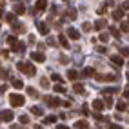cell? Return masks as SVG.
<instances>
[{
	"mask_svg": "<svg viewBox=\"0 0 129 129\" xmlns=\"http://www.w3.org/2000/svg\"><path fill=\"white\" fill-rule=\"evenodd\" d=\"M16 67H18V71H22V73H25V75H29V76L37 75L35 66L29 64V62H18V64H16Z\"/></svg>",
	"mask_w": 129,
	"mask_h": 129,
	"instance_id": "6da1fadb",
	"label": "cell"
},
{
	"mask_svg": "<svg viewBox=\"0 0 129 129\" xmlns=\"http://www.w3.org/2000/svg\"><path fill=\"white\" fill-rule=\"evenodd\" d=\"M24 102H25V98L22 96V94H16V93H11L9 94V104L13 107H22Z\"/></svg>",
	"mask_w": 129,
	"mask_h": 129,
	"instance_id": "7a4b0ae2",
	"label": "cell"
},
{
	"mask_svg": "<svg viewBox=\"0 0 129 129\" xmlns=\"http://www.w3.org/2000/svg\"><path fill=\"white\" fill-rule=\"evenodd\" d=\"M9 46H11V49L15 51V53H24V51H25V44L20 42V40H13Z\"/></svg>",
	"mask_w": 129,
	"mask_h": 129,
	"instance_id": "3957f363",
	"label": "cell"
},
{
	"mask_svg": "<svg viewBox=\"0 0 129 129\" xmlns=\"http://www.w3.org/2000/svg\"><path fill=\"white\" fill-rule=\"evenodd\" d=\"M35 24H37V29L40 31V35H47V33H49V27H47V24H46V22L37 20Z\"/></svg>",
	"mask_w": 129,
	"mask_h": 129,
	"instance_id": "277c9868",
	"label": "cell"
},
{
	"mask_svg": "<svg viewBox=\"0 0 129 129\" xmlns=\"http://www.w3.org/2000/svg\"><path fill=\"white\" fill-rule=\"evenodd\" d=\"M31 58L35 60V62H46V55L42 53V51H33V53H31Z\"/></svg>",
	"mask_w": 129,
	"mask_h": 129,
	"instance_id": "5b68a950",
	"label": "cell"
},
{
	"mask_svg": "<svg viewBox=\"0 0 129 129\" xmlns=\"http://www.w3.org/2000/svg\"><path fill=\"white\" fill-rule=\"evenodd\" d=\"M96 80L98 82H115L116 76L115 75H96Z\"/></svg>",
	"mask_w": 129,
	"mask_h": 129,
	"instance_id": "8992f818",
	"label": "cell"
},
{
	"mask_svg": "<svg viewBox=\"0 0 129 129\" xmlns=\"http://www.w3.org/2000/svg\"><path fill=\"white\" fill-rule=\"evenodd\" d=\"M67 37L73 38V40H78V38H80V33L76 31L75 27H69V29H67Z\"/></svg>",
	"mask_w": 129,
	"mask_h": 129,
	"instance_id": "52a82bcc",
	"label": "cell"
},
{
	"mask_svg": "<svg viewBox=\"0 0 129 129\" xmlns=\"http://www.w3.org/2000/svg\"><path fill=\"white\" fill-rule=\"evenodd\" d=\"M15 118V115H13V111H2V120H4V122H11V120Z\"/></svg>",
	"mask_w": 129,
	"mask_h": 129,
	"instance_id": "ba28073f",
	"label": "cell"
},
{
	"mask_svg": "<svg viewBox=\"0 0 129 129\" xmlns=\"http://www.w3.org/2000/svg\"><path fill=\"white\" fill-rule=\"evenodd\" d=\"M106 25H107V22H106L104 18H100V20L94 22V29H96V31H102V29L106 27Z\"/></svg>",
	"mask_w": 129,
	"mask_h": 129,
	"instance_id": "9c48e42d",
	"label": "cell"
},
{
	"mask_svg": "<svg viewBox=\"0 0 129 129\" xmlns=\"http://www.w3.org/2000/svg\"><path fill=\"white\" fill-rule=\"evenodd\" d=\"M111 62H113L115 66L120 67V66H124V58H122V56H118V55H113V56H111Z\"/></svg>",
	"mask_w": 129,
	"mask_h": 129,
	"instance_id": "30bf717a",
	"label": "cell"
},
{
	"mask_svg": "<svg viewBox=\"0 0 129 129\" xmlns=\"http://www.w3.org/2000/svg\"><path fill=\"white\" fill-rule=\"evenodd\" d=\"M93 107H94L96 113H100V111L104 109V100H94V102H93Z\"/></svg>",
	"mask_w": 129,
	"mask_h": 129,
	"instance_id": "8fae6325",
	"label": "cell"
},
{
	"mask_svg": "<svg viewBox=\"0 0 129 129\" xmlns=\"http://www.w3.org/2000/svg\"><path fill=\"white\" fill-rule=\"evenodd\" d=\"M73 91H75L76 94H85V87H84L82 84H75V85H73Z\"/></svg>",
	"mask_w": 129,
	"mask_h": 129,
	"instance_id": "7c38bea8",
	"label": "cell"
},
{
	"mask_svg": "<svg viewBox=\"0 0 129 129\" xmlns=\"http://www.w3.org/2000/svg\"><path fill=\"white\" fill-rule=\"evenodd\" d=\"M47 7V2L46 0H37V4H35V9H38V11H44Z\"/></svg>",
	"mask_w": 129,
	"mask_h": 129,
	"instance_id": "4fadbf2b",
	"label": "cell"
},
{
	"mask_svg": "<svg viewBox=\"0 0 129 129\" xmlns=\"http://www.w3.org/2000/svg\"><path fill=\"white\" fill-rule=\"evenodd\" d=\"M13 11H15V15H24L25 13V7L22 4H16V6H13Z\"/></svg>",
	"mask_w": 129,
	"mask_h": 129,
	"instance_id": "5bb4252c",
	"label": "cell"
},
{
	"mask_svg": "<svg viewBox=\"0 0 129 129\" xmlns=\"http://www.w3.org/2000/svg\"><path fill=\"white\" fill-rule=\"evenodd\" d=\"M46 102L49 106H62V102H60L58 98H51V96H46Z\"/></svg>",
	"mask_w": 129,
	"mask_h": 129,
	"instance_id": "9a60e30c",
	"label": "cell"
},
{
	"mask_svg": "<svg viewBox=\"0 0 129 129\" xmlns=\"http://www.w3.org/2000/svg\"><path fill=\"white\" fill-rule=\"evenodd\" d=\"M66 18H69V20H75L76 18V11L73 9V7H69V9L66 11Z\"/></svg>",
	"mask_w": 129,
	"mask_h": 129,
	"instance_id": "2e32d148",
	"label": "cell"
},
{
	"mask_svg": "<svg viewBox=\"0 0 129 129\" xmlns=\"http://www.w3.org/2000/svg\"><path fill=\"white\" fill-rule=\"evenodd\" d=\"M31 113L35 115V116H42V115H44V109H42V107H37V106H33V107H31Z\"/></svg>",
	"mask_w": 129,
	"mask_h": 129,
	"instance_id": "e0dca14e",
	"label": "cell"
},
{
	"mask_svg": "<svg viewBox=\"0 0 129 129\" xmlns=\"http://www.w3.org/2000/svg\"><path fill=\"white\" fill-rule=\"evenodd\" d=\"M58 42H60V46H62V47H69V42H67V38L64 37V35H58Z\"/></svg>",
	"mask_w": 129,
	"mask_h": 129,
	"instance_id": "ac0fdd59",
	"label": "cell"
},
{
	"mask_svg": "<svg viewBox=\"0 0 129 129\" xmlns=\"http://www.w3.org/2000/svg\"><path fill=\"white\" fill-rule=\"evenodd\" d=\"M75 127H76V129H89V124L85 122V120H80V122L75 124Z\"/></svg>",
	"mask_w": 129,
	"mask_h": 129,
	"instance_id": "d6986e66",
	"label": "cell"
},
{
	"mask_svg": "<svg viewBox=\"0 0 129 129\" xmlns=\"http://www.w3.org/2000/svg\"><path fill=\"white\" fill-rule=\"evenodd\" d=\"M67 78H69V80H78V73H76L75 69H71V71H67Z\"/></svg>",
	"mask_w": 129,
	"mask_h": 129,
	"instance_id": "ffe728a7",
	"label": "cell"
},
{
	"mask_svg": "<svg viewBox=\"0 0 129 129\" xmlns=\"http://www.w3.org/2000/svg\"><path fill=\"white\" fill-rule=\"evenodd\" d=\"M55 122H56V116H53V115H51V116H46V118H44V124H47V125L55 124Z\"/></svg>",
	"mask_w": 129,
	"mask_h": 129,
	"instance_id": "44dd1931",
	"label": "cell"
},
{
	"mask_svg": "<svg viewBox=\"0 0 129 129\" xmlns=\"http://www.w3.org/2000/svg\"><path fill=\"white\" fill-rule=\"evenodd\" d=\"M122 16H124V11H122V9H116V11H113V18H115V20H120Z\"/></svg>",
	"mask_w": 129,
	"mask_h": 129,
	"instance_id": "7402d4cb",
	"label": "cell"
},
{
	"mask_svg": "<svg viewBox=\"0 0 129 129\" xmlns=\"http://www.w3.org/2000/svg\"><path fill=\"white\" fill-rule=\"evenodd\" d=\"M82 75L84 76H93L94 75V69H93V67H85V69L82 71Z\"/></svg>",
	"mask_w": 129,
	"mask_h": 129,
	"instance_id": "603a6c76",
	"label": "cell"
},
{
	"mask_svg": "<svg viewBox=\"0 0 129 129\" xmlns=\"http://www.w3.org/2000/svg\"><path fill=\"white\" fill-rule=\"evenodd\" d=\"M116 91H118L116 87H106L102 93H104V94H107V96H111V94H113V93H116Z\"/></svg>",
	"mask_w": 129,
	"mask_h": 129,
	"instance_id": "cb8c5ba5",
	"label": "cell"
},
{
	"mask_svg": "<svg viewBox=\"0 0 129 129\" xmlns=\"http://www.w3.org/2000/svg\"><path fill=\"white\" fill-rule=\"evenodd\" d=\"M6 22L7 24H15V13H7L6 15Z\"/></svg>",
	"mask_w": 129,
	"mask_h": 129,
	"instance_id": "d4e9b609",
	"label": "cell"
},
{
	"mask_svg": "<svg viewBox=\"0 0 129 129\" xmlns=\"http://www.w3.org/2000/svg\"><path fill=\"white\" fill-rule=\"evenodd\" d=\"M109 33H111V35H113L115 38H120V37H122V35H120V29H116V27H111Z\"/></svg>",
	"mask_w": 129,
	"mask_h": 129,
	"instance_id": "484cf974",
	"label": "cell"
},
{
	"mask_svg": "<svg viewBox=\"0 0 129 129\" xmlns=\"http://www.w3.org/2000/svg\"><path fill=\"white\" fill-rule=\"evenodd\" d=\"M13 87L15 89H22L24 87V82L22 80H13Z\"/></svg>",
	"mask_w": 129,
	"mask_h": 129,
	"instance_id": "4316f807",
	"label": "cell"
},
{
	"mask_svg": "<svg viewBox=\"0 0 129 129\" xmlns=\"http://www.w3.org/2000/svg\"><path fill=\"white\" fill-rule=\"evenodd\" d=\"M116 109H118V111H125V109H127V106H125V102H124V100H120L118 104H116Z\"/></svg>",
	"mask_w": 129,
	"mask_h": 129,
	"instance_id": "83f0119b",
	"label": "cell"
},
{
	"mask_svg": "<svg viewBox=\"0 0 129 129\" xmlns=\"http://www.w3.org/2000/svg\"><path fill=\"white\" fill-rule=\"evenodd\" d=\"M27 94H29V96H33V98H35V96L38 98V93L35 91V87H27Z\"/></svg>",
	"mask_w": 129,
	"mask_h": 129,
	"instance_id": "f1b7e54d",
	"label": "cell"
},
{
	"mask_svg": "<svg viewBox=\"0 0 129 129\" xmlns=\"http://www.w3.org/2000/svg\"><path fill=\"white\" fill-rule=\"evenodd\" d=\"M120 56H129V47H120Z\"/></svg>",
	"mask_w": 129,
	"mask_h": 129,
	"instance_id": "f546056e",
	"label": "cell"
},
{
	"mask_svg": "<svg viewBox=\"0 0 129 129\" xmlns=\"http://www.w3.org/2000/svg\"><path fill=\"white\" fill-rule=\"evenodd\" d=\"M120 31H122V33H127V31H129V24H127V22H122V25H120Z\"/></svg>",
	"mask_w": 129,
	"mask_h": 129,
	"instance_id": "4dcf8cb0",
	"label": "cell"
},
{
	"mask_svg": "<svg viewBox=\"0 0 129 129\" xmlns=\"http://www.w3.org/2000/svg\"><path fill=\"white\" fill-rule=\"evenodd\" d=\"M51 80H53V82H62L64 78H62L60 75H56V73H55V75H51Z\"/></svg>",
	"mask_w": 129,
	"mask_h": 129,
	"instance_id": "1f68e13d",
	"label": "cell"
},
{
	"mask_svg": "<svg viewBox=\"0 0 129 129\" xmlns=\"http://www.w3.org/2000/svg\"><path fill=\"white\" fill-rule=\"evenodd\" d=\"M106 11H107V4H102V6L98 7V15H104Z\"/></svg>",
	"mask_w": 129,
	"mask_h": 129,
	"instance_id": "d6a6232c",
	"label": "cell"
},
{
	"mask_svg": "<svg viewBox=\"0 0 129 129\" xmlns=\"http://www.w3.org/2000/svg\"><path fill=\"white\" fill-rule=\"evenodd\" d=\"M104 106H113V98H111V96H107V94H106V100H104Z\"/></svg>",
	"mask_w": 129,
	"mask_h": 129,
	"instance_id": "836d02e7",
	"label": "cell"
},
{
	"mask_svg": "<svg viewBox=\"0 0 129 129\" xmlns=\"http://www.w3.org/2000/svg\"><path fill=\"white\" fill-rule=\"evenodd\" d=\"M40 85L42 87H49V80L47 78H40Z\"/></svg>",
	"mask_w": 129,
	"mask_h": 129,
	"instance_id": "e575fe53",
	"label": "cell"
},
{
	"mask_svg": "<svg viewBox=\"0 0 129 129\" xmlns=\"http://www.w3.org/2000/svg\"><path fill=\"white\" fill-rule=\"evenodd\" d=\"M20 122H22V124H27V122H29V116H27V115H20Z\"/></svg>",
	"mask_w": 129,
	"mask_h": 129,
	"instance_id": "d590c367",
	"label": "cell"
},
{
	"mask_svg": "<svg viewBox=\"0 0 129 129\" xmlns=\"http://www.w3.org/2000/svg\"><path fill=\"white\" fill-rule=\"evenodd\" d=\"M55 91L56 93H66V87L64 85H55Z\"/></svg>",
	"mask_w": 129,
	"mask_h": 129,
	"instance_id": "8d00e7d4",
	"label": "cell"
},
{
	"mask_svg": "<svg viewBox=\"0 0 129 129\" xmlns=\"http://www.w3.org/2000/svg\"><path fill=\"white\" fill-rule=\"evenodd\" d=\"M100 40H102V42H107V40H109V35H107V33H102V35H100Z\"/></svg>",
	"mask_w": 129,
	"mask_h": 129,
	"instance_id": "74e56055",
	"label": "cell"
},
{
	"mask_svg": "<svg viewBox=\"0 0 129 129\" xmlns=\"http://www.w3.org/2000/svg\"><path fill=\"white\" fill-rule=\"evenodd\" d=\"M82 29H84V31H89V29H91V24H87V22H85V24L82 25Z\"/></svg>",
	"mask_w": 129,
	"mask_h": 129,
	"instance_id": "f35d334b",
	"label": "cell"
},
{
	"mask_svg": "<svg viewBox=\"0 0 129 129\" xmlns=\"http://www.w3.org/2000/svg\"><path fill=\"white\" fill-rule=\"evenodd\" d=\"M94 49H96L98 53H106V47L104 46H98V47H94Z\"/></svg>",
	"mask_w": 129,
	"mask_h": 129,
	"instance_id": "ab89813d",
	"label": "cell"
},
{
	"mask_svg": "<svg viewBox=\"0 0 129 129\" xmlns=\"http://www.w3.org/2000/svg\"><path fill=\"white\" fill-rule=\"evenodd\" d=\"M82 115H89V109H87V106H82Z\"/></svg>",
	"mask_w": 129,
	"mask_h": 129,
	"instance_id": "60d3db41",
	"label": "cell"
},
{
	"mask_svg": "<svg viewBox=\"0 0 129 129\" xmlns=\"http://www.w3.org/2000/svg\"><path fill=\"white\" fill-rule=\"evenodd\" d=\"M94 118H96V120H100V122H102V120H106V118H104V116H102L100 113H94Z\"/></svg>",
	"mask_w": 129,
	"mask_h": 129,
	"instance_id": "b9f144b4",
	"label": "cell"
},
{
	"mask_svg": "<svg viewBox=\"0 0 129 129\" xmlns=\"http://www.w3.org/2000/svg\"><path fill=\"white\" fill-rule=\"evenodd\" d=\"M124 9H127V11H129V0H127V2H124V4H122V11H124Z\"/></svg>",
	"mask_w": 129,
	"mask_h": 129,
	"instance_id": "7bdbcfd3",
	"label": "cell"
},
{
	"mask_svg": "<svg viewBox=\"0 0 129 129\" xmlns=\"http://www.w3.org/2000/svg\"><path fill=\"white\" fill-rule=\"evenodd\" d=\"M124 96H125V98H129V85H127V87L124 89Z\"/></svg>",
	"mask_w": 129,
	"mask_h": 129,
	"instance_id": "ee69618b",
	"label": "cell"
},
{
	"mask_svg": "<svg viewBox=\"0 0 129 129\" xmlns=\"http://www.w3.org/2000/svg\"><path fill=\"white\" fill-rule=\"evenodd\" d=\"M56 129H69V127H67V125H64V124H60V125H58Z\"/></svg>",
	"mask_w": 129,
	"mask_h": 129,
	"instance_id": "f6af8a7d",
	"label": "cell"
},
{
	"mask_svg": "<svg viewBox=\"0 0 129 129\" xmlns=\"http://www.w3.org/2000/svg\"><path fill=\"white\" fill-rule=\"evenodd\" d=\"M109 129H118V125L116 124H109Z\"/></svg>",
	"mask_w": 129,
	"mask_h": 129,
	"instance_id": "bcb514c9",
	"label": "cell"
},
{
	"mask_svg": "<svg viewBox=\"0 0 129 129\" xmlns=\"http://www.w3.org/2000/svg\"><path fill=\"white\" fill-rule=\"evenodd\" d=\"M6 89H7V85H0V93H4Z\"/></svg>",
	"mask_w": 129,
	"mask_h": 129,
	"instance_id": "7dc6e473",
	"label": "cell"
},
{
	"mask_svg": "<svg viewBox=\"0 0 129 129\" xmlns=\"http://www.w3.org/2000/svg\"><path fill=\"white\" fill-rule=\"evenodd\" d=\"M0 15H4V7H2V4H0Z\"/></svg>",
	"mask_w": 129,
	"mask_h": 129,
	"instance_id": "c3c4849f",
	"label": "cell"
},
{
	"mask_svg": "<svg viewBox=\"0 0 129 129\" xmlns=\"http://www.w3.org/2000/svg\"><path fill=\"white\" fill-rule=\"evenodd\" d=\"M0 122H2V111H0Z\"/></svg>",
	"mask_w": 129,
	"mask_h": 129,
	"instance_id": "681fc988",
	"label": "cell"
},
{
	"mask_svg": "<svg viewBox=\"0 0 129 129\" xmlns=\"http://www.w3.org/2000/svg\"><path fill=\"white\" fill-rule=\"evenodd\" d=\"M37 129H42V127H40V125H37Z\"/></svg>",
	"mask_w": 129,
	"mask_h": 129,
	"instance_id": "f907efd6",
	"label": "cell"
},
{
	"mask_svg": "<svg viewBox=\"0 0 129 129\" xmlns=\"http://www.w3.org/2000/svg\"><path fill=\"white\" fill-rule=\"evenodd\" d=\"M127 78H129V73H127Z\"/></svg>",
	"mask_w": 129,
	"mask_h": 129,
	"instance_id": "816d5d0a",
	"label": "cell"
},
{
	"mask_svg": "<svg viewBox=\"0 0 129 129\" xmlns=\"http://www.w3.org/2000/svg\"><path fill=\"white\" fill-rule=\"evenodd\" d=\"M66 2H69V0H66Z\"/></svg>",
	"mask_w": 129,
	"mask_h": 129,
	"instance_id": "f5cc1de1",
	"label": "cell"
}]
</instances>
